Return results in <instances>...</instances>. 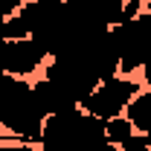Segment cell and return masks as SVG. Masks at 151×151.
Listing matches in <instances>:
<instances>
[{"instance_id": "cell-1", "label": "cell", "mask_w": 151, "mask_h": 151, "mask_svg": "<svg viewBox=\"0 0 151 151\" xmlns=\"http://www.w3.org/2000/svg\"><path fill=\"white\" fill-rule=\"evenodd\" d=\"M47 122V111L41 108L35 84L26 78L0 73V128L20 142H38L41 128Z\"/></svg>"}, {"instance_id": "cell-2", "label": "cell", "mask_w": 151, "mask_h": 151, "mask_svg": "<svg viewBox=\"0 0 151 151\" xmlns=\"http://www.w3.org/2000/svg\"><path fill=\"white\" fill-rule=\"evenodd\" d=\"M41 151H102L108 145L105 122L84 111H67L47 116L41 139Z\"/></svg>"}, {"instance_id": "cell-3", "label": "cell", "mask_w": 151, "mask_h": 151, "mask_svg": "<svg viewBox=\"0 0 151 151\" xmlns=\"http://www.w3.org/2000/svg\"><path fill=\"white\" fill-rule=\"evenodd\" d=\"M113 50L119 55V73L131 76L151 61V15H134L108 29Z\"/></svg>"}, {"instance_id": "cell-4", "label": "cell", "mask_w": 151, "mask_h": 151, "mask_svg": "<svg viewBox=\"0 0 151 151\" xmlns=\"http://www.w3.org/2000/svg\"><path fill=\"white\" fill-rule=\"evenodd\" d=\"M139 93V81H134L128 76H113V78H105L102 84H96L93 93L87 96L78 108L84 113H90L96 119L108 122L113 116H122V111L131 105V99Z\"/></svg>"}, {"instance_id": "cell-5", "label": "cell", "mask_w": 151, "mask_h": 151, "mask_svg": "<svg viewBox=\"0 0 151 151\" xmlns=\"http://www.w3.org/2000/svg\"><path fill=\"white\" fill-rule=\"evenodd\" d=\"M44 58L47 52L38 47L32 38H20V41H6V47H3V73L9 76H32L44 64Z\"/></svg>"}, {"instance_id": "cell-6", "label": "cell", "mask_w": 151, "mask_h": 151, "mask_svg": "<svg viewBox=\"0 0 151 151\" xmlns=\"http://www.w3.org/2000/svg\"><path fill=\"white\" fill-rule=\"evenodd\" d=\"M35 93H38V99H41V108L47 111V116H52V113H67V111H76V108H78V102H76L73 96L67 93V90H61L58 84H52L50 78L35 81Z\"/></svg>"}, {"instance_id": "cell-7", "label": "cell", "mask_w": 151, "mask_h": 151, "mask_svg": "<svg viewBox=\"0 0 151 151\" xmlns=\"http://www.w3.org/2000/svg\"><path fill=\"white\" fill-rule=\"evenodd\" d=\"M125 116L131 119L134 131L151 137V87L148 90H139V93L131 99V105L125 108Z\"/></svg>"}, {"instance_id": "cell-8", "label": "cell", "mask_w": 151, "mask_h": 151, "mask_svg": "<svg viewBox=\"0 0 151 151\" xmlns=\"http://www.w3.org/2000/svg\"><path fill=\"white\" fill-rule=\"evenodd\" d=\"M105 134H108V142H113V145L122 148V145H125L137 131H134V125H131L128 116H113V119L105 122Z\"/></svg>"}, {"instance_id": "cell-9", "label": "cell", "mask_w": 151, "mask_h": 151, "mask_svg": "<svg viewBox=\"0 0 151 151\" xmlns=\"http://www.w3.org/2000/svg\"><path fill=\"white\" fill-rule=\"evenodd\" d=\"M122 151H151V139L145 134H134L131 139L122 145Z\"/></svg>"}, {"instance_id": "cell-10", "label": "cell", "mask_w": 151, "mask_h": 151, "mask_svg": "<svg viewBox=\"0 0 151 151\" xmlns=\"http://www.w3.org/2000/svg\"><path fill=\"white\" fill-rule=\"evenodd\" d=\"M0 151H35L32 142H18V145H0Z\"/></svg>"}, {"instance_id": "cell-11", "label": "cell", "mask_w": 151, "mask_h": 151, "mask_svg": "<svg viewBox=\"0 0 151 151\" xmlns=\"http://www.w3.org/2000/svg\"><path fill=\"white\" fill-rule=\"evenodd\" d=\"M139 73H142V78H145V84H151V61L142 64V70H139Z\"/></svg>"}, {"instance_id": "cell-12", "label": "cell", "mask_w": 151, "mask_h": 151, "mask_svg": "<svg viewBox=\"0 0 151 151\" xmlns=\"http://www.w3.org/2000/svg\"><path fill=\"white\" fill-rule=\"evenodd\" d=\"M125 3H131V6H137V9H139V6H145L148 0H125Z\"/></svg>"}, {"instance_id": "cell-13", "label": "cell", "mask_w": 151, "mask_h": 151, "mask_svg": "<svg viewBox=\"0 0 151 151\" xmlns=\"http://www.w3.org/2000/svg\"><path fill=\"white\" fill-rule=\"evenodd\" d=\"M102 151H122V148H119V145H113V142H108V145H105Z\"/></svg>"}, {"instance_id": "cell-14", "label": "cell", "mask_w": 151, "mask_h": 151, "mask_svg": "<svg viewBox=\"0 0 151 151\" xmlns=\"http://www.w3.org/2000/svg\"><path fill=\"white\" fill-rule=\"evenodd\" d=\"M145 9H148V15H151V0H148V3H145Z\"/></svg>"}, {"instance_id": "cell-15", "label": "cell", "mask_w": 151, "mask_h": 151, "mask_svg": "<svg viewBox=\"0 0 151 151\" xmlns=\"http://www.w3.org/2000/svg\"><path fill=\"white\" fill-rule=\"evenodd\" d=\"M3 137H6V131H3V128H0V139H3Z\"/></svg>"}, {"instance_id": "cell-16", "label": "cell", "mask_w": 151, "mask_h": 151, "mask_svg": "<svg viewBox=\"0 0 151 151\" xmlns=\"http://www.w3.org/2000/svg\"><path fill=\"white\" fill-rule=\"evenodd\" d=\"M148 139H151V137H148Z\"/></svg>"}]
</instances>
